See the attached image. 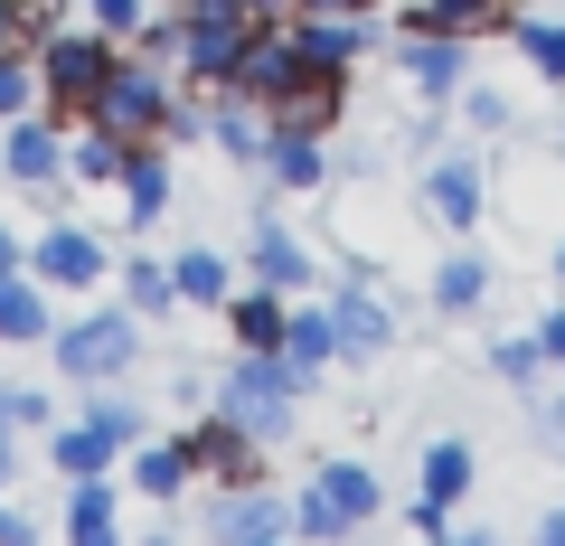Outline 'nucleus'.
Wrapping results in <instances>:
<instances>
[{"label":"nucleus","instance_id":"a18cd8bd","mask_svg":"<svg viewBox=\"0 0 565 546\" xmlns=\"http://www.w3.org/2000/svg\"><path fill=\"white\" fill-rule=\"evenodd\" d=\"M556 283H565V245H556Z\"/></svg>","mask_w":565,"mask_h":546},{"label":"nucleus","instance_id":"6ab92c4d","mask_svg":"<svg viewBox=\"0 0 565 546\" xmlns=\"http://www.w3.org/2000/svg\"><path fill=\"white\" fill-rule=\"evenodd\" d=\"M330 358H340L330 302H302V292H292V321H282V367H292V377H321Z\"/></svg>","mask_w":565,"mask_h":546},{"label":"nucleus","instance_id":"58836bf2","mask_svg":"<svg viewBox=\"0 0 565 546\" xmlns=\"http://www.w3.org/2000/svg\"><path fill=\"white\" fill-rule=\"evenodd\" d=\"M292 10H330V20H367L377 0H292Z\"/></svg>","mask_w":565,"mask_h":546},{"label":"nucleus","instance_id":"72a5a7b5","mask_svg":"<svg viewBox=\"0 0 565 546\" xmlns=\"http://www.w3.org/2000/svg\"><path fill=\"white\" fill-rule=\"evenodd\" d=\"M490 367H500L509 386H537V367H546V349H537V330H527V340H500V349H490Z\"/></svg>","mask_w":565,"mask_h":546},{"label":"nucleus","instance_id":"4c0bfd02","mask_svg":"<svg viewBox=\"0 0 565 546\" xmlns=\"http://www.w3.org/2000/svg\"><path fill=\"white\" fill-rule=\"evenodd\" d=\"M537 349H546V367H565V311H546V321H537Z\"/></svg>","mask_w":565,"mask_h":546},{"label":"nucleus","instance_id":"37998d69","mask_svg":"<svg viewBox=\"0 0 565 546\" xmlns=\"http://www.w3.org/2000/svg\"><path fill=\"white\" fill-rule=\"evenodd\" d=\"M537 537H546V546H565V508H546V518H537Z\"/></svg>","mask_w":565,"mask_h":546},{"label":"nucleus","instance_id":"ddd939ff","mask_svg":"<svg viewBox=\"0 0 565 546\" xmlns=\"http://www.w3.org/2000/svg\"><path fill=\"white\" fill-rule=\"evenodd\" d=\"M245 283L311 292V283H321V255H311V245L292 236V226H274V217H264V226H255V245H245Z\"/></svg>","mask_w":565,"mask_h":546},{"label":"nucleus","instance_id":"f704fd0d","mask_svg":"<svg viewBox=\"0 0 565 546\" xmlns=\"http://www.w3.org/2000/svg\"><path fill=\"white\" fill-rule=\"evenodd\" d=\"M85 20H95L104 39H132V29H141V0H85Z\"/></svg>","mask_w":565,"mask_h":546},{"label":"nucleus","instance_id":"e433bc0d","mask_svg":"<svg viewBox=\"0 0 565 546\" xmlns=\"http://www.w3.org/2000/svg\"><path fill=\"white\" fill-rule=\"evenodd\" d=\"M471 122H481V132H509V95H490V85H471Z\"/></svg>","mask_w":565,"mask_h":546},{"label":"nucleus","instance_id":"c85d7f7f","mask_svg":"<svg viewBox=\"0 0 565 546\" xmlns=\"http://www.w3.org/2000/svg\"><path fill=\"white\" fill-rule=\"evenodd\" d=\"M122 302H132L141 321H161V311L180 302V283H170V264H161V255H132V264H122Z\"/></svg>","mask_w":565,"mask_h":546},{"label":"nucleus","instance_id":"dca6fc26","mask_svg":"<svg viewBox=\"0 0 565 546\" xmlns=\"http://www.w3.org/2000/svg\"><path fill=\"white\" fill-rule=\"evenodd\" d=\"M122 161H132V142H122L114 122L76 114V132H66V180L76 189H122Z\"/></svg>","mask_w":565,"mask_h":546},{"label":"nucleus","instance_id":"c756f323","mask_svg":"<svg viewBox=\"0 0 565 546\" xmlns=\"http://www.w3.org/2000/svg\"><path fill=\"white\" fill-rule=\"evenodd\" d=\"M471 471H481V462H471V443H434V452H424V500H462Z\"/></svg>","mask_w":565,"mask_h":546},{"label":"nucleus","instance_id":"a211bd4d","mask_svg":"<svg viewBox=\"0 0 565 546\" xmlns=\"http://www.w3.org/2000/svg\"><path fill=\"white\" fill-rule=\"evenodd\" d=\"M122 481H132L141 500H180V490L199 481V452H189V433H170V443H132Z\"/></svg>","mask_w":565,"mask_h":546},{"label":"nucleus","instance_id":"1a4fd4ad","mask_svg":"<svg viewBox=\"0 0 565 546\" xmlns=\"http://www.w3.org/2000/svg\"><path fill=\"white\" fill-rule=\"evenodd\" d=\"M29 274H39L47 292H95L104 274H114V245H95L85 226H47V236L29 245Z\"/></svg>","mask_w":565,"mask_h":546},{"label":"nucleus","instance_id":"cd10ccee","mask_svg":"<svg viewBox=\"0 0 565 546\" xmlns=\"http://www.w3.org/2000/svg\"><path fill=\"white\" fill-rule=\"evenodd\" d=\"M509 39H519V57L537 66L546 85H565V20H537V10H509Z\"/></svg>","mask_w":565,"mask_h":546},{"label":"nucleus","instance_id":"2f4dec72","mask_svg":"<svg viewBox=\"0 0 565 546\" xmlns=\"http://www.w3.org/2000/svg\"><path fill=\"white\" fill-rule=\"evenodd\" d=\"M85 425H95L104 443L132 452V443H141V405H132V396H85Z\"/></svg>","mask_w":565,"mask_h":546},{"label":"nucleus","instance_id":"9d476101","mask_svg":"<svg viewBox=\"0 0 565 546\" xmlns=\"http://www.w3.org/2000/svg\"><path fill=\"white\" fill-rule=\"evenodd\" d=\"M189 452H199V471H207L217 490H245V481H264V443H255L245 425H226L217 405H207L199 425H189Z\"/></svg>","mask_w":565,"mask_h":546},{"label":"nucleus","instance_id":"20e7f679","mask_svg":"<svg viewBox=\"0 0 565 546\" xmlns=\"http://www.w3.org/2000/svg\"><path fill=\"white\" fill-rule=\"evenodd\" d=\"M255 29H264L255 0H180V66L199 85H226L236 57L255 47Z\"/></svg>","mask_w":565,"mask_h":546},{"label":"nucleus","instance_id":"4be33fe9","mask_svg":"<svg viewBox=\"0 0 565 546\" xmlns=\"http://www.w3.org/2000/svg\"><path fill=\"white\" fill-rule=\"evenodd\" d=\"M122 217H132V226H161L170 217V161L151 142H132V161H122Z\"/></svg>","mask_w":565,"mask_h":546},{"label":"nucleus","instance_id":"aec40b11","mask_svg":"<svg viewBox=\"0 0 565 546\" xmlns=\"http://www.w3.org/2000/svg\"><path fill=\"white\" fill-rule=\"evenodd\" d=\"M282 321H292V292H274V283L226 292V330H236V349H282Z\"/></svg>","mask_w":565,"mask_h":546},{"label":"nucleus","instance_id":"a19ab883","mask_svg":"<svg viewBox=\"0 0 565 546\" xmlns=\"http://www.w3.org/2000/svg\"><path fill=\"white\" fill-rule=\"evenodd\" d=\"M10 471H20V433L0 425V490H10Z\"/></svg>","mask_w":565,"mask_h":546},{"label":"nucleus","instance_id":"b1692460","mask_svg":"<svg viewBox=\"0 0 565 546\" xmlns=\"http://www.w3.org/2000/svg\"><path fill=\"white\" fill-rule=\"evenodd\" d=\"M170 283H180L189 311H226V292H236V264H226L217 245H189V255L170 264Z\"/></svg>","mask_w":565,"mask_h":546},{"label":"nucleus","instance_id":"2eb2a0df","mask_svg":"<svg viewBox=\"0 0 565 546\" xmlns=\"http://www.w3.org/2000/svg\"><path fill=\"white\" fill-rule=\"evenodd\" d=\"M330 330H340V358H377L396 340V311L377 302V283H340L330 292Z\"/></svg>","mask_w":565,"mask_h":546},{"label":"nucleus","instance_id":"c9c22d12","mask_svg":"<svg viewBox=\"0 0 565 546\" xmlns=\"http://www.w3.org/2000/svg\"><path fill=\"white\" fill-rule=\"evenodd\" d=\"M132 39H141V57H151V66H170V57H180V10H170V20H141Z\"/></svg>","mask_w":565,"mask_h":546},{"label":"nucleus","instance_id":"79ce46f5","mask_svg":"<svg viewBox=\"0 0 565 546\" xmlns=\"http://www.w3.org/2000/svg\"><path fill=\"white\" fill-rule=\"evenodd\" d=\"M10 264H29V245L10 236V226H0V274H10Z\"/></svg>","mask_w":565,"mask_h":546},{"label":"nucleus","instance_id":"393cba45","mask_svg":"<svg viewBox=\"0 0 565 546\" xmlns=\"http://www.w3.org/2000/svg\"><path fill=\"white\" fill-rule=\"evenodd\" d=\"M481 302H490V264L471 255V245H462V255H444V264H434V311H444V321H471Z\"/></svg>","mask_w":565,"mask_h":546},{"label":"nucleus","instance_id":"f257e3e1","mask_svg":"<svg viewBox=\"0 0 565 546\" xmlns=\"http://www.w3.org/2000/svg\"><path fill=\"white\" fill-rule=\"evenodd\" d=\"M302 386L311 377H292L282 349H236V367L217 377V415H226V425H245L255 443H282L292 415H302Z\"/></svg>","mask_w":565,"mask_h":546},{"label":"nucleus","instance_id":"f3484780","mask_svg":"<svg viewBox=\"0 0 565 546\" xmlns=\"http://www.w3.org/2000/svg\"><path fill=\"white\" fill-rule=\"evenodd\" d=\"M47 330H57L47 283L29 274V264H10V274H0V349H29V340H47Z\"/></svg>","mask_w":565,"mask_h":546},{"label":"nucleus","instance_id":"f03ea898","mask_svg":"<svg viewBox=\"0 0 565 546\" xmlns=\"http://www.w3.org/2000/svg\"><path fill=\"white\" fill-rule=\"evenodd\" d=\"M29 57H39V104H47V114H95L122 39H104V29H47Z\"/></svg>","mask_w":565,"mask_h":546},{"label":"nucleus","instance_id":"473e14b6","mask_svg":"<svg viewBox=\"0 0 565 546\" xmlns=\"http://www.w3.org/2000/svg\"><path fill=\"white\" fill-rule=\"evenodd\" d=\"M0 425H10V433H39V425H57V405H47L39 386H0Z\"/></svg>","mask_w":565,"mask_h":546},{"label":"nucleus","instance_id":"39448f33","mask_svg":"<svg viewBox=\"0 0 565 546\" xmlns=\"http://www.w3.org/2000/svg\"><path fill=\"white\" fill-rule=\"evenodd\" d=\"M377 471L367 462H321L302 481V500H292V527H302V537H359L367 518H377Z\"/></svg>","mask_w":565,"mask_h":546},{"label":"nucleus","instance_id":"bb28decb","mask_svg":"<svg viewBox=\"0 0 565 546\" xmlns=\"http://www.w3.org/2000/svg\"><path fill=\"white\" fill-rule=\"evenodd\" d=\"M122 508H114V481H66V537L76 546H114Z\"/></svg>","mask_w":565,"mask_h":546},{"label":"nucleus","instance_id":"c03bdc74","mask_svg":"<svg viewBox=\"0 0 565 546\" xmlns=\"http://www.w3.org/2000/svg\"><path fill=\"white\" fill-rule=\"evenodd\" d=\"M255 10H264V20H282V10H292V0H255Z\"/></svg>","mask_w":565,"mask_h":546},{"label":"nucleus","instance_id":"ea45409f","mask_svg":"<svg viewBox=\"0 0 565 546\" xmlns=\"http://www.w3.org/2000/svg\"><path fill=\"white\" fill-rule=\"evenodd\" d=\"M0 546H29V508H10V500H0Z\"/></svg>","mask_w":565,"mask_h":546},{"label":"nucleus","instance_id":"4468645a","mask_svg":"<svg viewBox=\"0 0 565 546\" xmlns=\"http://www.w3.org/2000/svg\"><path fill=\"white\" fill-rule=\"evenodd\" d=\"M207 142H217L236 170H264V151H274V114H264L255 95H236V85H226L217 114H207Z\"/></svg>","mask_w":565,"mask_h":546},{"label":"nucleus","instance_id":"7ed1b4c3","mask_svg":"<svg viewBox=\"0 0 565 546\" xmlns=\"http://www.w3.org/2000/svg\"><path fill=\"white\" fill-rule=\"evenodd\" d=\"M47 349H57V377L114 386L122 367L141 358V311L132 302H104V311H85V321H57V330H47Z\"/></svg>","mask_w":565,"mask_h":546},{"label":"nucleus","instance_id":"7c9ffc66","mask_svg":"<svg viewBox=\"0 0 565 546\" xmlns=\"http://www.w3.org/2000/svg\"><path fill=\"white\" fill-rule=\"evenodd\" d=\"M10 114H39V57L29 47H0V122Z\"/></svg>","mask_w":565,"mask_h":546},{"label":"nucleus","instance_id":"f8f14e48","mask_svg":"<svg viewBox=\"0 0 565 546\" xmlns=\"http://www.w3.org/2000/svg\"><path fill=\"white\" fill-rule=\"evenodd\" d=\"M207 527H217V546H274V537H292V508H282L264 481H245V490H217Z\"/></svg>","mask_w":565,"mask_h":546},{"label":"nucleus","instance_id":"412c9836","mask_svg":"<svg viewBox=\"0 0 565 546\" xmlns=\"http://www.w3.org/2000/svg\"><path fill=\"white\" fill-rule=\"evenodd\" d=\"M264 170H274V189H321V180H330V151H321V132H311V122H274Z\"/></svg>","mask_w":565,"mask_h":546},{"label":"nucleus","instance_id":"423d86ee","mask_svg":"<svg viewBox=\"0 0 565 546\" xmlns=\"http://www.w3.org/2000/svg\"><path fill=\"white\" fill-rule=\"evenodd\" d=\"M170 76L151 57H114V76H104V95H95V122H114L122 142H161L170 132Z\"/></svg>","mask_w":565,"mask_h":546},{"label":"nucleus","instance_id":"5701e85b","mask_svg":"<svg viewBox=\"0 0 565 546\" xmlns=\"http://www.w3.org/2000/svg\"><path fill=\"white\" fill-rule=\"evenodd\" d=\"M396 29H452V39H481V29H509V0H415V10H396Z\"/></svg>","mask_w":565,"mask_h":546},{"label":"nucleus","instance_id":"a878e982","mask_svg":"<svg viewBox=\"0 0 565 546\" xmlns=\"http://www.w3.org/2000/svg\"><path fill=\"white\" fill-rule=\"evenodd\" d=\"M47 462H57L66 481H104V471L122 462V443H104V433L76 415V425H57V433H47Z\"/></svg>","mask_w":565,"mask_h":546},{"label":"nucleus","instance_id":"9b49d317","mask_svg":"<svg viewBox=\"0 0 565 546\" xmlns=\"http://www.w3.org/2000/svg\"><path fill=\"white\" fill-rule=\"evenodd\" d=\"M481 207H490V189H481V161H471V151H444V161L424 170V217H434V226L471 236V226H481Z\"/></svg>","mask_w":565,"mask_h":546},{"label":"nucleus","instance_id":"0eeeda50","mask_svg":"<svg viewBox=\"0 0 565 546\" xmlns=\"http://www.w3.org/2000/svg\"><path fill=\"white\" fill-rule=\"evenodd\" d=\"M396 76L424 104H452L471 85V39H452V29H396Z\"/></svg>","mask_w":565,"mask_h":546},{"label":"nucleus","instance_id":"6e6552de","mask_svg":"<svg viewBox=\"0 0 565 546\" xmlns=\"http://www.w3.org/2000/svg\"><path fill=\"white\" fill-rule=\"evenodd\" d=\"M0 180H20V189L66 180V132H57V114H47V104L0 122Z\"/></svg>","mask_w":565,"mask_h":546}]
</instances>
